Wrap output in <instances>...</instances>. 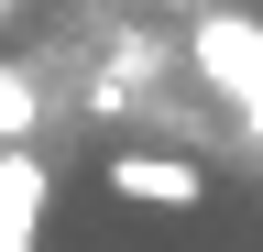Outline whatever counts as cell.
Instances as JSON below:
<instances>
[{
  "mask_svg": "<svg viewBox=\"0 0 263 252\" xmlns=\"http://www.w3.org/2000/svg\"><path fill=\"white\" fill-rule=\"evenodd\" d=\"M33 219H44V153L11 143L0 153V252H33Z\"/></svg>",
  "mask_w": 263,
  "mask_h": 252,
  "instance_id": "3957f363",
  "label": "cell"
},
{
  "mask_svg": "<svg viewBox=\"0 0 263 252\" xmlns=\"http://www.w3.org/2000/svg\"><path fill=\"white\" fill-rule=\"evenodd\" d=\"M99 176H110V198H132V208H197L209 198V165H197V153H154V143H121Z\"/></svg>",
  "mask_w": 263,
  "mask_h": 252,
  "instance_id": "7a4b0ae2",
  "label": "cell"
},
{
  "mask_svg": "<svg viewBox=\"0 0 263 252\" xmlns=\"http://www.w3.org/2000/svg\"><path fill=\"white\" fill-rule=\"evenodd\" d=\"M33 132H44V77H33V66H0V153L33 143Z\"/></svg>",
  "mask_w": 263,
  "mask_h": 252,
  "instance_id": "277c9868",
  "label": "cell"
},
{
  "mask_svg": "<svg viewBox=\"0 0 263 252\" xmlns=\"http://www.w3.org/2000/svg\"><path fill=\"white\" fill-rule=\"evenodd\" d=\"M186 66L209 77V99L241 121V143L263 153V22L252 11H197L186 22Z\"/></svg>",
  "mask_w": 263,
  "mask_h": 252,
  "instance_id": "6da1fadb",
  "label": "cell"
},
{
  "mask_svg": "<svg viewBox=\"0 0 263 252\" xmlns=\"http://www.w3.org/2000/svg\"><path fill=\"white\" fill-rule=\"evenodd\" d=\"M154 11H164V0H154Z\"/></svg>",
  "mask_w": 263,
  "mask_h": 252,
  "instance_id": "8992f818",
  "label": "cell"
},
{
  "mask_svg": "<svg viewBox=\"0 0 263 252\" xmlns=\"http://www.w3.org/2000/svg\"><path fill=\"white\" fill-rule=\"evenodd\" d=\"M0 22H22V0H0Z\"/></svg>",
  "mask_w": 263,
  "mask_h": 252,
  "instance_id": "5b68a950",
  "label": "cell"
}]
</instances>
